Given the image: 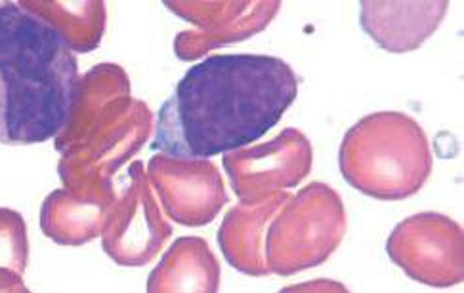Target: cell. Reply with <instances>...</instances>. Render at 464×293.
<instances>
[{
	"instance_id": "cell-1",
	"label": "cell",
	"mask_w": 464,
	"mask_h": 293,
	"mask_svg": "<svg viewBox=\"0 0 464 293\" xmlns=\"http://www.w3.org/2000/svg\"><path fill=\"white\" fill-rule=\"evenodd\" d=\"M296 96L298 79L287 61L258 53L210 56L160 105L151 149L184 160L245 149L281 122Z\"/></svg>"
},
{
	"instance_id": "cell-2",
	"label": "cell",
	"mask_w": 464,
	"mask_h": 293,
	"mask_svg": "<svg viewBox=\"0 0 464 293\" xmlns=\"http://www.w3.org/2000/svg\"><path fill=\"white\" fill-rule=\"evenodd\" d=\"M81 90L75 52L33 6L0 0V145L60 137Z\"/></svg>"
},
{
	"instance_id": "cell-3",
	"label": "cell",
	"mask_w": 464,
	"mask_h": 293,
	"mask_svg": "<svg viewBox=\"0 0 464 293\" xmlns=\"http://www.w3.org/2000/svg\"><path fill=\"white\" fill-rule=\"evenodd\" d=\"M434 155L422 126L405 113L363 117L346 132L338 168L360 193L396 203L417 194L432 174Z\"/></svg>"
},
{
	"instance_id": "cell-4",
	"label": "cell",
	"mask_w": 464,
	"mask_h": 293,
	"mask_svg": "<svg viewBox=\"0 0 464 293\" xmlns=\"http://www.w3.org/2000/svg\"><path fill=\"white\" fill-rule=\"evenodd\" d=\"M348 229L346 208L331 185L312 181L285 204L266 232V263L277 277L325 263Z\"/></svg>"
},
{
	"instance_id": "cell-5",
	"label": "cell",
	"mask_w": 464,
	"mask_h": 293,
	"mask_svg": "<svg viewBox=\"0 0 464 293\" xmlns=\"http://www.w3.org/2000/svg\"><path fill=\"white\" fill-rule=\"evenodd\" d=\"M386 253L424 286L453 288L464 280V231L443 213L422 212L403 219L390 232Z\"/></svg>"
},
{
	"instance_id": "cell-6",
	"label": "cell",
	"mask_w": 464,
	"mask_h": 293,
	"mask_svg": "<svg viewBox=\"0 0 464 293\" xmlns=\"http://www.w3.org/2000/svg\"><path fill=\"white\" fill-rule=\"evenodd\" d=\"M222 162L241 203H260L298 187L312 172L314 149L298 128H285L272 141L226 153Z\"/></svg>"
},
{
	"instance_id": "cell-7",
	"label": "cell",
	"mask_w": 464,
	"mask_h": 293,
	"mask_svg": "<svg viewBox=\"0 0 464 293\" xmlns=\"http://www.w3.org/2000/svg\"><path fill=\"white\" fill-rule=\"evenodd\" d=\"M150 175L169 215L182 225H208L227 203L224 179L210 160L157 155L150 162Z\"/></svg>"
},
{
	"instance_id": "cell-8",
	"label": "cell",
	"mask_w": 464,
	"mask_h": 293,
	"mask_svg": "<svg viewBox=\"0 0 464 293\" xmlns=\"http://www.w3.org/2000/svg\"><path fill=\"white\" fill-rule=\"evenodd\" d=\"M130 179V189L105 223L103 248L115 263L140 267L155 258L172 229L160 215L140 164L132 166Z\"/></svg>"
},
{
	"instance_id": "cell-9",
	"label": "cell",
	"mask_w": 464,
	"mask_h": 293,
	"mask_svg": "<svg viewBox=\"0 0 464 293\" xmlns=\"http://www.w3.org/2000/svg\"><path fill=\"white\" fill-rule=\"evenodd\" d=\"M362 27L381 48L407 53L420 48L441 25L450 10L448 0L436 3H360Z\"/></svg>"
},
{
	"instance_id": "cell-10",
	"label": "cell",
	"mask_w": 464,
	"mask_h": 293,
	"mask_svg": "<svg viewBox=\"0 0 464 293\" xmlns=\"http://www.w3.org/2000/svg\"><path fill=\"white\" fill-rule=\"evenodd\" d=\"M293 194L274 193L260 203H239L231 208L218 231V244L227 263L248 277L272 274L266 263V232Z\"/></svg>"
},
{
	"instance_id": "cell-11",
	"label": "cell",
	"mask_w": 464,
	"mask_h": 293,
	"mask_svg": "<svg viewBox=\"0 0 464 293\" xmlns=\"http://www.w3.org/2000/svg\"><path fill=\"white\" fill-rule=\"evenodd\" d=\"M178 12L199 22L207 34L201 43L188 48L180 56L195 60L214 46L241 43L264 31L281 10L279 0H256V3H210L176 6Z\"/></svg>"
},
{
	"instance_id": "cell-12",
	"label": "cell",
	"mask_w": 464,
	"mask_h": 293,
	"mask_svg": "<svg viewBox=\"0 0 464 293\" xmlns=\"http://www.w3.org/2000/svg\"><path fill=\"white\" fill-rule=\"evenodd\" d=\"M220 263L207 241L178 238L151 270L148 293H218Z\"/></svg>"
},
{
	"instance_id": "cell-13",
	"label": "cell",
	"mask_w": 464,
	"mask_h": 293,
	"mask_svg": "<svg viewBox=\"0 0 464 293\" xmlns=\"http://www.w3.org/2000/svg\"><path fill=\"white\" fill-rule=\"evenodd\" d=\"M110 208V194L71 198L67 193H53L44 206L43 225L46 234L60 244H82L94 238Z\"/></svg>"
},
{
	"instance_id": "cell-14",
	"label": "cell",
	"mask_w": 464,
	"mask_h": 293,
	"mask_svg": "<svg viewBox=\"0 0 464 293\" xmlns=\"http://www.w3.org/2000/svg\"><path fill=\"white\" fill-rule=\"evenodd\" d=\"M279 293H352L343 282L331 279H317L310 282H300L279 289Z\"/></svg>"
}]
</instances>
